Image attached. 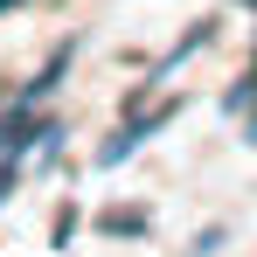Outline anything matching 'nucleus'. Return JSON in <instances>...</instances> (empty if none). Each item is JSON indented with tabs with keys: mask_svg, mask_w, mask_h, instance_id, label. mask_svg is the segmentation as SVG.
I'll use <instances>...</instances> for the list:
<instances>
[{
	"mask_svg": "<svg viewBox=\"0 0 257 257\" xmlns=\"http://www.w3.org/2000/svg\"><path fill=\"white\" fill-rule=\"evenodd\" d=\"M243 7H257V0H243Z\"/></svg>",
	"mask_w": 257,
	"mask_h": 257,
	"instance_id": "f03ea898",
	"label": "nucleus"
},
{
	"mask_svg": "<svg viewBox=\"0 0 257 257\" xmlns=\"http://www.w3.org/2000/svg\"><path fill=\"white\" fill-rule=\"evenodd\" d=\"M7 7H21V0H0V14H7Z\"/></svg>",
	"mask_w": 257,
	"mask_h": 257,
	"instance_id": "f257e3e1",
	"label": "nucleus"
}]
</instances>
